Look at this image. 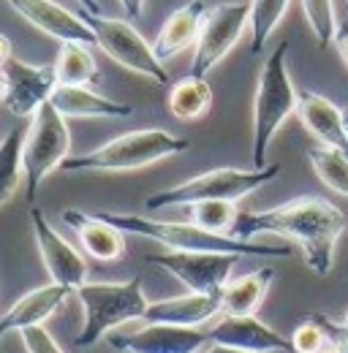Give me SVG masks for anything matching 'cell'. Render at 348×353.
Listing matches in <instances>:
<instances>
[{"label":"cell","mask_w":348,"mask_h":353,"mask_svg":"<svg viewBox=\"0 0 348 353\" xmlns=\"http://www.w3.org/2000/svg\"><path fill=\"white\" fill-rule=\"evenodd\" d=\"M346 215L329 199L300 196L286 204L261 212H240L231 236L253 239L259 234H275L291 239L300 250L307 269L318 277H327L335 266V250L346 231Z\"/></svg>","instance_id":"6da1fadb"},{"label":"cell","mask_w":348,"mask_h":353,"mask_svg":"<svg viewBox=\"0 0 348 353\" xmlns=\"http://www.w3.org/2000/svg\"><path fill=\"white\" fill-rule=\"evenodd\" d=\"M98 218L117 225L123 234L153 239L169 250H196V253H229V256H272L286 259L291 256V248H275V245H259L251 239H237L229 234H213L199 228L196 223H174L155 221L147 215H130V212H95Z\"/></svg>","instance_id":"7a4b0ae2"},{"label":"cell","mask_w":348,"mask_h":353,"mask_svg":"<svg viewBox=\"0 0 348 353\" xmlns=\"http://www.w3.org/2000/svg\"><path fill=\"white\" fill-rule=\"evenodd\" d=\"M300 92L289 74V41H280L269 52L259 71L256 95H253V141H251V161L253 169H264L269 144L280 125L297 114Z\"/></svg>","instance_id":"3957f363"},{"label":"cell","mask_w":348,"mask_h":353,"mask_svg":"<svg viewBox=\"0 0 348 353\" xmlns=\"http://www.w3.org/2000/svg\"><path fill=\"white\" fill-rule=\"evenodd\" d=\"M191 147L185 136H174L164 128H142L120 133L106 144L90 150L85 155H71L60 169L66 172H136L180 155Z\"/></svg>","instance_id":"277c9868"},{"label":"cell","mask_w":348,"mask_h":353,"mask_svg":"<svg viewBox=\"0 0 348 353\" xmlns=\"http://www.w3.org/2000/svg\"><path fill=\"white\" fill-rule=\"evenodd\" d=\"M280 174V163H269L264 169H213L204 174H196L174 188L158 190L153 196H147L144 207L147 212H158L166 207H193L199 201H240L245 196H251L253 190L264 188L267 182H272Z\"/></svg>","instance_id":"5b68a950"},{"label":"cell","mask_w":348,"mask_h":353,"mask_svg":"<svg viewBox=\"0 0 348 353\" xmlns=\"http://www.w3.org/2000/svg\"><path fill=\"white\" fill-rule=\"evenodd\" d=\"M77 299L82 302L85 312L82 332L74 340L77 348H90L104 334L128 321H142L150 307L142 277H130L126 283H85L77 291Z\"/></svg>","instance_id":"8992f818"},{"label":"cell","mask_w":348,"mask_h":353,"mask_svg":"<svg viewBox=\"0 0 348 353\" xmlns=\"http://www.w3.org/2000/svg\"><path fill=\"white\" fill-rule=\"evenodd\" d=\"M71 158V131L66 125V117L49 103L30 117V128L25 133V150H22V163H25V199L33 204L44 179L60 169Z\"/></svg>","instance_id":"52a82bcc"},{"label":"cell","mask_w":348,"mask_h":353,"mask_svg":"<svg viewBox=\"0 0 348 353\" xmlns=\"http://www.w3.org/2000/svg\"><path fill=\"white\" fill-rule=\"evenodd\" d=\"M85 19L93 28L95 46L106 57H112L117 65L128 68V71L144 77V79H153L155 85H169V71L155 57L153 44H147L144 36L130 22L104 17V14H85Z\"/></svg>","instance_id":"ba28073f"},{"label":"cell","mask_w":348,"mask_h":353,"mask_svg":"<svg viewBox=\"0 0 348 353\" xmlns=\"http://www.w3.org/2000/svg\"><path fill=\"white\" fill-rule=\"evenodd\" d=\"M251 25V0H226L207 11L202 36L193 46L191 74L207 77L218 63L237 46L242 33Z\"/></svg>","instance_id":"9c48e42d"},{"label":"cell","mask_w":348,"mask_h":353,"mask_svg":"<svg viewBox=\"0 0 348 353\" xmlns=\"http://www.w3.org/2000/svg\"><path fill=\"white\" fill-rule=\"evenodd\" d=\"M242 256L229 253H196V250H166L158 256H147V264L174 274L188 291L196 294H223L231 280V269Z\"/></svg>","instance_id":"30bf717a"},{"label":"cell","mask_w":348,"mask_h":353,"mask_svg":"<svg viewBox=\"0 0 348 353\" xmlns=\"http://www.w3.org/2000/svg\"><path fill=\"white\" fill-rule=\"evenodd\" d=\"M3 103L14 117H33L44 103H49L52 92L60 85L55 65H33L19 57H11L3 65Z\"/></svg>","instance_id":"8fae6325"},{"label":"cell","mask_w":348,"mask_h":353,"mask_svg":"<svg viewBox=\"0 0 348 353\" xmlns=\"http://www.w3.org/2000/svg\"><path fill=\"white\" fill-rule=\"evenodd\" d=\"M30 225H33V236H36L41 261L52 277V283L77 294L87 283V261L79 256L77 248H71L55 231V225L44 218L41 210H30Z\"/></svg>","instance_id":"7c38bea8"},{"label":"cell","mask_w":348,"mask_h":353,"mask_svg":"<svg viewBox=\"0 0 348 353\" xmlns=\"http://www.w3.org/2000/svg\"><path fill=\"white\" fill-rule=\"evenodd\" d=\"M28 25L41 30L46 36L57 39L60 44H87L95 46L93 28L85 17L63 8L55 0H6Z\"/></svg>","instance_id":"4fadbf2b"},{"label":"cell","mask_w":348,"mask_h":353,"mask_svg":"<svg viewBox=\"0 0 348 353\" xmlns=\"http://www.w3.org/2000/svg\"><path fill=\"white\" fill-rule=\"evenodd\" d=\"M207 340L218 345L240 348L248 353H291L294 345L280 332L267 326L256 315H220L215 326L207 332Z\"/></svg>","instance_id":"5bb4252c"},{"label":"cell","mask_w":348,"mask_h":353,"mask_svg":"<svg viewBox=\"0 0 348 353\" xmlns=\"http://www.w3.org/2000/svg\"><path fill=\"white\" fill-rule=\"evenodd\" d=\"M207 343V332L172 323H147L128 337H112V348L120 353H199Z\"/></svg>","instance_id":"9a60e30c"},{"label":"cell","mask_w":348,"mask_h":353,"mask_svg":"<svg viewBox=\"0 0 348 353\" xmlns=\"http://www.w3.org/2000/svg\"><path fill=\"white\" fill-rule=\"evenodd\" d=\"M297 117L304 125V131L318 139V144L340 150L348 155V120L346 109H340L338 103H332L329 98L304 90L300 92V103H297Z\"/></svg>","instance_id":"2e32d148"},{"label":"cell","mask_w":348,"mask_h":353,"mask_svg":"<svg viewBox=\"0 0 348 353\" xmlns=\"http://www.w3.org/2000/svg\"><path fill=\"white\" fill-rule=\"evenodd\" d=\"M207 11H210V6L204 0H188L185 6L172 11L153 41L155 57L161 63H166V60L177 57L180 52L196 46L199 36H202V25L207 19Z\"/></svg>","instance_id":"e0dca14e"},{"label":"cell","mask_w":348,"mask_h":353,"mask_svg":"<svg viewBox=\"0 0 348 353\" xmlns=\"http://www.w3.org/2000/svg\"><path fill=\"white\" fill-rule=\"evenodd\" d=\"M71 294L74 291H68V288H63L57 283H49V285L28 291L0 318V340L6 334H11V332H25L30 326H44V321L52 318L57 310L63 307Z\"/></svg>","instance_id":"ac0fdd59"},{"label":"cell","mask_w":348,"mask_h":353,"mask_svg":"<svg viewBox=\"0 0 348 353\" xmlns=\"http://www.w3.org/2000/svg\"><path fill=\"white\" fill-rule=\"evenodd\" d=\"M215 315H223L220 294H196V291H191V294H185V296L150 302V307H147L142 321H147V323H172V326H191V329H199L202 323L213 321Z\"/></svg>","instance_id":"d6986e66"},{"label":"cell","mask_w":348,"mask_h":353,"mask_svg":"<svg viewBox=\"0 0 348 353\" xmlns=\"http://www.w3.org/2000/svg\"><path fill=\"white\" fill-rule=\"evenodd\" d=\"M63 221L66 225L74 228V234L79 236L82 248L87 256L98 259V261H117L126 253V234L98 218L95 212H82V210H63Z\"/></svg>","instance_id":"ffe728a7"},{"label":"cell","mask_w":348,"mask_h":353,"mask_svg":"<svg viewBox=\"0 0 348 353\" xmlns=\"http://www.w3.org/2000/svg\"><path fill=\"white\" fill-rule=\"evenodd\" d=\"M52 106L68 120V117H79V120H98V117H130L133 106L130 103H120L115 98H106L101 92H95L93 88H71V85H57V90L52 92Z\"/></svg>","instance_id":"44dd1931"},{"label":"cell","mask_w":348,"mask_h":353,"mask_svg":"<svg viewBox=\"0 0 348 353\" xmlns=\"http://www.w3.org/2000/svg\"><path fill=\"white\" fill-rule=\"evenodd\" d=\"M272 280H275V269H269V266H261L242 277L229 280L220 294L223 315H256Z\"/></svg>","instance_id":"7402d4cb"},{"label":"cell","mask_w":348,"mask_h":353,"mask_svg":"<svg viewBox=\"0 0 348 353\" xmlns=\"http://www.w3.org/2000/svg\"><path fill=\"white\" fill-rule=\"evenodd\" d=\"M213 106V88L207 82V77H182L177 79L169 90V112H172L177 120H199L210 112Z\"/></svg>","instance_id":"603a6c76"},{"label":"cell","mask_w":348,"mask_h":353,"mask_svg":"<svg viewBox=\"0 0 348 353\" xmlns=\"http://www.w3.org/2000/svg\"><path fill=\"white\" fill-rule=\"evenodd\" d=\"M60 85L90 88L98 82V63L87 44H60L57 60L52 63Z\"/></svg>","instance_id":"cb8c5ba5"},{"label":"cell","mask_w":348,"mask_h":353,"mask_svg":"<svg viewBox=\"0 0 348 353\" xmlns=\"http://www.w3.org/2000/svg\"><path fill=\"white\" fill-rule=\"evenodd\" d=\"M22 150H25V133H22V128H14V131L6 133V139H0V207L22 185V176H25Z\"/></svg>","instance_id":"d4e9b609"},{"label":"cell","mask_w":348,"mask_h":353,"mask_svg":"<svg viewBox=\"0 0 348 353\" xmlns=\"http://www.w3.org/2000/svg\"><path fill=\"white\" fill-rule=\"evenodd\" d=\"M307 161H310L316 176H318L329 190H335L338 196H346L348 199V155L346 152L318 144V147H310V150H307Z\"/></svg>","instance_id":"484cf974"},{"label":"cell","mask_w":348,"mask_h":353,"mask_svg":"<svg viewBox=\"0 0 348 353\" xmlns=\"http://www.w3.org/2000/svg\"><path fill=\"white\" fill-rule=\"evenodd\" d=\"M291 0H251V52L259 54L272 39L275 28L280 25V19L286 17Z\"/></svg>","instance_id":"4316f807"},{"label":"cell","mask_w":348,"mask_h":353,"mask_svg":"<svg viewBox=\"0 0 348 353\" xmlns=\"http://www.w3.org/2000/svg\"><path fill=\"white\" fill-rule=\"evenodd\" d=\"M188 210H191V223H196L199 228L213 234H229V236L240 218V210L234 201H199Z\"/></svg>","instance_id":"83f0119b"},{"label":"cell","mask_w":348,"mask_h":353,"mask_svg":"<svg viewBox=\"0 0 348 353\" xmlns=\"http://www.w3.org/2000/svg\"><path fill=\"white\" fill-rule=\"evenodd\" d=\"M302 14L316 36V44L321 49L332 46L338 41V14L332 0H302Z\"/></svg>","instance_id":"f1b7e54d"},{"label":"cell","mask_w":348,"mask_h":353,"mask_svg":"<svg viewBox=\"0 0 348 353\" xmlns=\"http://www.w3.org/2000/svg\"><path fill=\"white\" fill-rule=\"evenodd\" d=\"M291 345H294V353H321L329 343H327V334H324V329L316 323V321H310L307 315L302 318V323L294 329V334H291Z\"/></svg>","instance_id":"f546056e"},{"label":"cell","mask_w":348,"mask_h":353,"mask_svg":"<svg viewBox=\"0 0 348 353\" xmlns=\"http://www.w3.org/2000/svg\"><path fill=\"white\" fill-rule=\"evenodd\" d=\"M307 318H310V321H316V323L324 329L327 343H329L335 351L348 353V323L346 321H335V318H329L327 312H310Z\"/></svg>","instance_id":"4dcf8cb0"},{"label":"cell","mask_w":348,"mask_h":353,"mask_svg":"<svg viewBox=\"0 0 348 353\" xmlns=\"http://www.w3.org/2000/svg\"><path fill=\"white\" fill-rule=\"evenodd\" d=\"M19 337H22V345L28 353H66L44 326H30V329L19 332Z\"/></svg>","instance_id":"1f68e13d"},{"label":"cell","mask_w":348,"mask_h":353,"mask_svg":"<svg viewBox=\"0 0 348 353\" xmlns=\"http://www.w3.org/2000/svg\"><path fill=\"white\" fill-rule=\"evenodd\" d=\"M120 8L128 14L130 19H142L144 17V0H117Z\"/></svg>","instance_id":"d6a6232c"},{"label":"cell","mask_w":348,"mask_h":353,"mask_svg":"<svg viewBox=\"0 0 348 353\" xmlns=\"http://www.w3.org/2000/svg\"><path fill=\"white\" fill-rule=\"evenodd\" d=\"M335 44H338V54L343 57V63H346V68H348V25L338 33V41H335Z\"/></svg>","instance_id":"836d02e7"},{"label":"cell","mask_w":348,"mask_h":353,"mask_svg":"<svg viewBox=\"0 0 348 353\" xmlns=\"http://www.w3.org/2000/svg\"><path fill=\"white\" fill-rule=\"evenodd\" d=\"M11 57H14V54H11V41H8V36L0 33V71H3V65H6Z\"/></svg>","instance_id":"e575fe53"},{"label":"cell","mask_w":348,"mask_h":353,"mask_svg":"<svg viewBox=\"0 0 348 353\" xmlns=\"http://www.w3.org/2000/svg\"><path fill=\"white\" fill-rule=\"evenodd\" d=\"M82 8H85V14H101V6H98V0H77Z\"/></svg>","instance_id":"d590c367"},{"label":"cell","mask_w":348,"mask_h":353,"mask_svg":"<svg viewBox=\"0 0 348 353\" xmlns=\"http://www.w3.org/2000/svg\"><path fill=\"white\" fill-rule=\"evenodd\" d=\"M204 353H248V351H240V348H229V345H218V343H213Z\"/></svg>","instance_id":"8d00e7d4"},{"label":"cell","mask_w":348,"mask_h":353,"mask_svg":"<svg viewBox=\"0 0 348 353\" xmlns=\"http://www.w3.org/2000/svg\"><path fill=\"white\" fill-rule=\"evenodd\" d=\"M321 353H338V351H335L332 345H327V348H324V351H321Z\"/></svg>","instance_id":"74e56055"},{"label":"cell","mask_w":348,"mask_h":353,"mask_svg":"<svg viewBox=\"0 0 348 353\" xmlns=\"http://www.w3.org/2000/svg\"><path fill=\"white\" fill-rule=\"evenodd\" d=\"M343 321H346V323H348V312H346V318H343Z\"/></svg>","instance_id":"f35d334b"},{"label":"cell","mask_w":348,"mask_h":353,"mask_svg":"<svg viewBox=\"0 0 348 353\" xmlns=\"http://www.w3.org/2000/svg\"><path fill=\"white\" fill-rule=\"evenodd\" d=\"M346 120H348V109H346Z\"/></svg>","instance_id":"ab89813d"}]
</instances>
